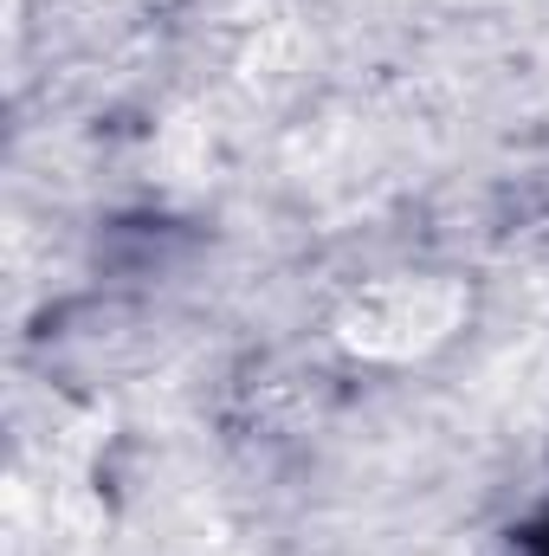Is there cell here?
I'll use <instances>...</instances> for the list:
<instances>
[{"label":"cell","mask_w":549,"mask_h":556,"mask_svg":"<svg viewBox=\"0 0 549 556\" xmlns=\"http://www.w3.org/2000/svg\"><path fill=\"white\" fill-rule=\"evenodd\" d=\"M531 551H537V556H549V531H537V538H531Z\"/></svg>","instance_id":"6da1fadb"}]
</instances>
